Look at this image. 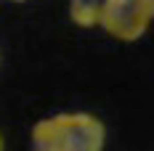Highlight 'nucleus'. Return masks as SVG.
Masks as SVG:
<instances>
[{"instance_id":"6","label":"nucleus","mask_w":154,"mask_h":151,"mask_svg":"<svg viewBox=\"0 0 154 151\" xmlns=\"http://www.w3.org/2000/svg\"><path fill=\"white\" fill-rule=\"evenodd\" d=\"M0 151H5V138H3V133H0Z\"/></svg>"},{"instance_id":"5","label":"nucleus","mask_w":154,"mask_h":151,"mask_svg":"<svg viewBox=\"0 0 154 151\" xmlns=\"http://www.w3.org/2000/svg\"><path fill=\"white\" fill-rule=\"evenodd\" d=\"M138 3H141V8L146 11V16L154 19V0H138Z\"/></svg>"},{"instance_id":"7","label":"nucleus","mask_w":154,"mask_h":151,"mask_svg":"<svg viewBox=\"0 0 154 151\" xmlns=\"http://www.w3.org/2000/svg\"><path fill=\"white\" fill-rule=\"evenodd\" d=\"M11 3H24V0H11Z\"/></svg>"},{"instance_id":"4","label":"nucleus","mask_w":154,"mask_h":151,"mask_svg":"<svg viewBox=\"0 0 154 151\" xmlns=\"http://www.w3.org/2000/svg\"><path fill=\"white\" fill-rule=\"evenodd\" d=\"M32 151H61L59 127H56L53 117L35 122V127H32Z\"/></svg>"},{"instance_id":"8","label":"nucleus","mask_w":154,"mask_h":151,"mask_svg":"<svg viewBox=\"0 0 154 151\" xmlns=\"http://www.w3.org/2000/svg\"><path fill=\"white\" fill-rule=\"evenodd\" d=\"M0 66H3V53H0Z\"/></svg>"},{"instance_id":"3","label":"nucleus","mask_w":154,"mask_h":151,"mask_svg":"<svg viewBox=\"0 0 154 151\" xmlns=\"http://www.w3.org/2000/svg\"><path fill=\"white\" fill-rule=\"evenodd\" d=\"M104 0H69V19L80 29H93L101 21Z\"/></svg>"},{"instance_id":"1","label":"nucleus","mask_w":154,"mask_h":151,"mask_svg":"<svg viewBox=\"0 0 154 151\" xmlns=\"http://www.w3.org/2000/svg\"><path fill=\"white\" fill-rule=\"evenodd\" d=\"M59 127L61 151H104L106 125L91 111H59L53 114Z\"/></svg>"},{"instance_id":"2","label":"nucleus","mask_w":154,"mask_h":151,"mask_svg":"<svg viewBox=\"0 0 154 151\" xmlns=\"http://www.w3.org/2000/svg\"><path fill=\"white\" fill-rule=\"evenodd\" d=\"M149 21L138 0H104L98 27L120 43H136L146 35Z\"/></svg>"}]
</instances>
